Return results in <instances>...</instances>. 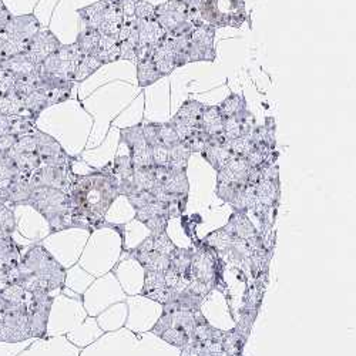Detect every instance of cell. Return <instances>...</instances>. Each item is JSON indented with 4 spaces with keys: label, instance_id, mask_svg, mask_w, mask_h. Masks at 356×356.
<instances>
[{
    "label": "cell",
    "instance_id": "cell-5",
    "mask_svg": "<svg viewBox=\"0 0 356 356\" xmlns=\"http://www.w3.org/2000/svg\"><path fill=\"white\" fill-rule=\"evenodd\" d=\"M250 170L251 167L244 157H234L217 171V195L232 209L248 186Z\"/></svg>",
    "mask_w": 356,
    "mask_h": 356
},
{
    "label": "cell",
    "instance_id": "cell-18",
    "mask_svg": "<svg viewBox=\"0 0 356 356\" xmlns=\"http://www.w3.org/2000/svg\"><path fill=\"white\" fill-rule=\"evenodd\" d=\"M108 6H110L108 0H100V2H96L90 6L79 9L77 13L81 17V20L84 22V27H90V29H96V31H99V27L103 22L104 12Z\"/></svg>",
    "mask_w": 356,
    "mask_h": 356
},
{
    "label": "cell",
    "instance_id": "cell-19",
    "mask_svg": "<svg viewBox=\"0 0 356 356\" xmlns=\"http://www.w3.org/2000/svg\"><path fill=\"white\" fill-rule=\"evenodd\" d=\"M191 257L193 248H180L177 247L170 259V268H172L177 274H180L184 280L190 282V271H191Z\"/></svg>",
    "mask_w": 356,
    "mask_h": 356
},
{
    "label": "cell",
    "instance_id": "cell-13",
    "mask_svg": "<svg viewBox=\"0 0 356 356\" xmlns=\"http://www.w3.org/2000/svg\"><path fill=\"white\" fill-rule=\"evenodd\" d=\"M204 106L205 104L193 99L184 102L183 106L175 113V115L171 118V123L178 126L195 127L201 130V115H202Z\"/></svg>",
    "mask_w": 356,
    "mask_h": 356
},
{
    "label": "cell",
    "instance_id": "cell-33",
    "mask_svg": "<svg viewBox=\"0 0 356 356\" xmlns=\"http://www.w3.org/2000/svg\"><path fill=\"white\" fill-rule=\"evenodd\" d=\"M152 159L154 165L160 167H167L168 159H170V148L163 145V144H156L152 147Z\"/></svg>",
    "mask_w": 356,
    "mask_h": 356
},
{
    "label": "cell",
    "instance_id": "cell-12",
    "mask_svg": "<svg viewBox=\"0 0 356 356\" xmlns=\"http://www.w3.org/2000/svg\"><path fill=\"white\" fill-rule=\"evenodd\" d=\"M224 231L229 235L235 236V238H240L243 241L251 243V244H262L264 240L252 221L248 218L247 213L234 211L224 227Z\"/></svg>",
    "mask_w": 356,
    "mask_h": 356
},
{
    "label": "cell",
    "instance_id": "cell-26",
    "mask_svg": "<svg viewBox=\"0 0 356 356\" xmlns=\"http://www.w3.org/2000/svg\"><path fill=\"white\" fill-rule=\"evenodd\" d=\"M0 114L3 115H26L22 99L12 90L8 95H0Z\"/></svg>",
    "mask_w": 356,
    "mask_h": 356
},
{
    "label": "cell",
    "instance_id": "cell-29",
    "mask_svg": "<svg viewBox=\"0 0 356 356\" xmlns=\"http://www.w3.org/2000/svg\"><path fill=\"white\" fill-rule=\"evenodd\" d=\"M227 145L235 157H247L254 150V143L251 140V136H243L235 140L227 141Z\"/></svg>",
    "mask_w": 356,
    "mask_h": 356
},
{
    "label": "cell",
    "instance_id": "cell-39",
    "mask_svg": "<svg viewBox=\"0 0 356 356\" xmlns=\"http://www.w3.org/2000/svg\"><path fill=\"white\" fill-rule=\"evenodd\" d=\"M110 3H117V2H120V0H108Z\"/></svg>",
    "mask_w": 356,
    "mask_h": 356
},
{
    "label": "cell",
    "instance_id": "cell-40",
    "mask_svg": "<svg viewBox=\"0 0 356 356\" xmlns=\"http://www.w3.org/2000/svg\"><path fill=\"white\" fill-rule=\"evenodd\" d=\"M221 356H224V355H221Z\"/></svg>",
    "mask_w": 356,
    "mask_h": 356
},
{
    "label": "cell",
    "instance_id": "cell-35",
    "mask_svg": "<svg viewBox=\"0 0 356 356\" xmlns=\"http://www.w3.org/2000/svg\"><path fill=\"white\" fill-rule=\"evenodd\" d=\"M159 124L160 123H145V124H143V133H144L145 141L150 147L160 143L159 141Z\"/></svg>",
    "mask_w": 356,
    "mask_h": 356
},
{
    "label": "cell",
    "instance_id": "cell-31",
    "mask_svg": "<svg viewBox=\"0 0 356 356\" xmlns=\"http://www.w3.org/2000/svg\"><path fill=\"white\" fill-rule=\"evenodd\" d=\"M221 352H214L198 342H190L181 348L180 356H221Z\"/></svg>",
    "mask_w": 356,
    "mask_h": 356
},
{
    "label": "cell",
    "instance_id": "cell-9",
    "mask_svg": "<svg viewBox=\"0 0 356 356\" xmlns=\"http://www.w3.org/2000/svg\"><path fill=\"white\" fill-rule=\"evenodd\" d=\"M136 220L144 224L152 231V234L164 232L167 231L168 222L171 220L170 207L167 202L153 200L152 202L144 205L143 209L136 210Z\"/></svg>",
    "mask_w": 356,
    "mask_h": 356
},
{
    "label": "cell",
    "instance_id": "cell-28",
    "mask_svg": "<svg viewBox=\"0 0 356 356\" xmlns=\"http://www.w3.org/2000/svg\"><path fill=\"white\" fill-rule=\"evenodd\" d=\"M111 165H113L111 171L118 178V181L127 180V178H131L134 174V165L130 156L117 157Z\"/></svg>",
    "mask_w": 356,
    "mask_h": 356
},
{
    "label": "cell",
    "instance_id": "cell-11",
    "mask_svg": "<svg viewBox=\"0 0 356 356\" xmlns=\"http://www.w3.org/2000/svg\"><path fill=\"white\" fill-rule=\"evenodd\" d=\"M62 43L58 40L51 31H39L35 38L31 40L26 50V56L31 58V62L35 65H40L44 58L60 49Z\"/></svg>",
    "mask_w": 356,
    "mask_h": 356
},
{
    "label": "cell",
    "instance_id": "cell-7",
    "mask_svg": "<svg viewBox=\"0 0 356 356\" xmlns=\"http://www.w3.org/2000/svg\"><path fill=\"white\" fill-rule=\"evenodd\" d=\"M188 0H168L156 6L154 19L171 38L188 36L194 31V24L187 17Z\"/></svg>",
    "mask_w": 356,
    "mask_h": 356
},
{
    "label": "cell",
    "instance_id": "cell-2",
    "mask_svg": "<svg viewBox=\"0 0 356 356\" xmlns=\"http://www.w3.org/2000/svg\"><path fill=\"white\" fill-rule=\"evenodd\" d=\"M202 318L201 309H187L171 301L163 305V314L153 325L152 332L165 343L181 349L193 341L194 331Z\"/></svg>",
    "mask_w": 356,
    "mask_h": 356
},
{
    "label": "cell",
    "instance_id": "cell-22",
    "mask_svg": "<svg viewBox=\"0 0 356 356\" xmlns=\"http://www.w3.org/2000/svg\"><path fill=\"white\" fill-rule=\"evenodd\" d=\"M190 157H191V153L180 141L170 148V159H168L167 168L170 171H187Z\"/></svg>",
    "mask_w": 356,
    "mask_h": 356
},
{
    "label": "cell",
    "instance_id": "cell-23",
    "mask_svg": "<svg viewBox=\"0 0 356 356\" xmlns=\"http://www.w3.org/2000/svg\"><path fill=\"white\" fill-rule=\"evenodd\" d=\"M100 67H103V65L97 60V58L95 56H90V54H84L80 62L76 67V72H74V77H73V81L74 83H81L84 80H87L90 76H93Z\"/></svg>",
    "mask_w": 356,
    "mask_h": 356
},
{
    "label": "cell",
    "instance_id": "cell-25",
    "mask_svg": "<svg viewBox=\"0 0 356 356\" xmlns=\"http://www.w3.org/2000/svg\"><path fill=\"white\" fill-rule=\"evenodd\" d=\"M216 31L217 29L210 24H202L195 27L194 31L190 33V40L198 46L207 47V49H216L214 40H216Z\"/></svg>",
    "mask_w": 356,
    "mask_h": 356
},
{
    "label": "cell",
    "instance_id": "cell-6",
    "mask_svg": "<svg viewBox=\"0 0 356 356\" xmlns=\"http://www.w3.org/2000/svg\"><path fill=\"white\" fill-rule=\"evenodd\" d=\"M188 281L172 268L165 271H144V284L141 295L148 300H153L161 305L168 304L175 296L184 291Z\"/></svg>",
    "mask_w": 356,
    "mask_h": 356
},
{
    "label": "cell",
    "instance_id": "cell-8",
    "mask_svg": "<svg viewBox=\"0 0 356 356\" xmlns=\"http://www.w3.org/2000/svg\"><path fill=\"white\" fill-rule=\"evenodd\" d=\"M118 143L127 145L134 168H147L154 165L152 159V147L145 141L141 123L120 129V140H118Z\"/></svg>",
    "mask_w": 356,
    "mask_h": 356
},
{
    "label": "cell",
    "instance_id": "cell-32",
    "mask_svg": "<svg viewBox=\"0 0 356 356\" xmlns=\"http://www.w3.org/2000/svg\"><path fill=\"white\" fill-rule=\"evenodd\" d=\"M156 16V6L147 0H137L134 17L137 20H150Z\"/></svg>",
    "mask_w": 356,
    "mask_h": 356
},
{
    "label": "cell",
    "instance_id": "cell-20",
    "mask_svg": "<svg viewBox=\"0 0 356 356\" xmlns=\"http://www.w3.org/2000/svg\"><path fill=\"white\" fill-rule=\"evenodd\" d=\"M137 80H138V86L140 87H148L154 84L156 81H159L161 77V74L157 72L154 62L152 60L150 57L141 58V60H137Z\"/></svg>",
    "mask_w": 356,
    "mask_h": 356
},
{
    "label": "cell",
    "instance_id": "cell-27",
    "mask_svg": "<svg viewBox=\"0 0 356 356\" xmlns=\"http://www.w3.org/2000/svg\"><path fill=\"white\" fill-rule=\"evenodd\" d=\"M220 106V111H221V115L224 118H228V117H234V115H238L241 114L243 111L247 110V103H245V99L241 96V95H229Z\"/></svg>",
    "mask_w": 356,
    "mask_h": 356
},
{
    "label": "cell",
    "instance_id": "cell-24",
    "mask_svg": "<svg viewBox=\"0 0 356 356\" xmlns=\"http://www.w3.org/2000/svg\"><path fill=\"white\" fill-rule=\"evenodd\" d=\"M100 32L96 31V29H90V27H84V31H81L77 36V40L74 42L80 51L83 54H90L93 56V53L96 51L97 46H99V40H100Z\"/></svg>",
    "mask_w": 356,
    "mask_h": 356
},
{
    "label": "cell",
    "instance_id": "cell-34",
    "mask_svg": "<svg viewBox=\"0 0 356 356\" xmlns=\"http://www.w3.org/2000/svg\"><path fill=\"white\" fill-rule=\"evenodd\" d=\"M222 117L221 115V111H220V106H204V110H202V115H201V129L207 124L213 123L214 120H217V118Z\"/></svg>",
    "mask_w": 356,
    "mask_h": 356
},
{
    "label": "cell",
    "instance_id": "cell-3",
    "mask_svg": "<svg viewBox=\"0 0 356 356\" xmlns=\"http://www.w3.org/2000/svg\"><path fill=\"white\" fill-rule=\"evenodd\" d=\"M193 248L190 282L187 285L193 292L205 296L222 282L224 262L218 251L205 241H197Z\"/></svg>",
    "mask_w": 356,
    "mask_h": 356
},
{
    "label": "cell",
    "instance_id": "cell-15",
    "mask_svg": "<svg viewBox=\"0 0 356 356\" xmlns=\"http://www.w3.org/2000/svg\"><path fill=\"white\" fill-rule=\"evenodd\" d=\"M164 191L174 198H184L188 197V178L187 171H170L165 177V180L160 184Z\"/></svg>",
    "mask_w": 356,
    "mask_h": 356
},
{
    "label": "cell",
    "instance_id": "cell-14",
    "mask_svg": "<svg viewBox=\"0 0 356 356\" xmlns=\"http://www.w3.org/2000/svg\"><path fill=\"white\" fill-rule=\"evenodd\" d=\"M167 32L156 19L138 20V46L137 47H154L167 38Z\"/></svg>",
    "mask_w": 356,
    "mask_h": 356
},
{
    "label": "cell",
    "instance_id": "cell-21",
    "mask_svg": "<svg viewBox=\"0 0 356 356\" xmlns=\"http://www.w3.org/2000/svg\"><path fill=\"white\" fill-rule=\"evenodd\" d=\"M22 104H23L26 115L35 118V120H38V117L40 115L42 111H44L47 107H50L46 95H43L39 90H35L29 96H26L24 99H22Z\"/></svg>",
    "mask_w": 356,
    "mask_h": 356
},
{
    "label": "cell",
    "instance_id": "cell-10",
    "mask_svg": "<svg viewBox=\"0 0 356 356\" xmlns=\"http://www.w3.org/2000/svg\"><path fill=\"white\" fill-rule=\"evenodd\" d=\"M39 31H42L39 19L33 13H29L23 16H12L3 33L27 50L29 43Z\"/></svg>",
    "mask_w": 356,
    "mask_h": 356
},
{
    "label": "cell",
    "instance_id": "cell-37",
    "mask_svg": "<svg viewBox=\"0 0 356 356\" xmlns=\"http://www.w3.org/2000/svg\"><path fill=\"white\" fill-rule=\"evenodd\" d=\"M114 5L118 8V10L122 12V15L124 16V19L134 17L137 0H120V2H117V3H114Z\"/></svg>",
    "mask_w": 356,
    "mask_h": 356
},
{
    "label": "cell",
    "instance_id": "cell-17",
    "mask_svg": "<svg viewBox=\"0 0 356 356\" xmlns=\"http://www.w3.org/2000/svg\"><path fill=\"white\" fill-rule=\"evenodd\" d=\"M207 163H210L214 170L222 168L229 160H232L235 156L225 144H214V145H207L204 150L200 153Z\"/></svg>",
    "mask_w": 356,
    "mask_h": 356
},
{
    "label": "cell",
    "instance_id": "cell-38",
    "mask_svg": "<svg viewBox=\"0 0 356 356\" xmlns=\"http://www.w3.org/2000/svg\"><path fill=\"white\" fill-rule=\"evenodd\" d=\"M10 19H12V13L5 6L3 0H0V32L5 31V27H6V24L9 23Z\"/></svg>",
    "mask_w": 356,
    "mask_h": 356
},
{
    "label": "cell",
    "instance_id": "cell-36",
    "mask_svg": "<svg viewBox=\"0 0 356 356\" xmlns=\"http://www.w3.org/2000/svg\"><path fill=\"white\" fill-rule=\"evenodd\" d=\"M118 49H120V60L136 62L137 50L129 42H118Z\"/></svg>",
    "mask_w": 356,
    "mask_h": 356
},
{
    "label": "cell",
    "instance_id": "cell-30",
    "mask_svg": "<svg viewBox=\"0 0 356 356\" xmlns=\"http://www.w3.org/2000/svg\"><path fill=\"white\" fill-rule=\"evenodd\" d=\"M159 141L160 144L171 148L172 145L180 143V137H178L174 126L170 123H160L159 124Z\"/></svg>",
    "mask_w": 356,
    "mask_h": 356
},
{
    "label": "cell",
    "instance_id": "cell-4",
    "mask_svg": "<svg viewBox=\"0 0 356 356\" xmlns=\"http://www.w3.org/2000/svg\"><path fill=\"white\" fill-rule=\"evenodd\" d=\"M177 245L171 241L167 231L150 234L136 248L129 251V257L136 259L144 271H165Z\"/></svg>",
    "mask_w": 356,
    "mask_h": 356
},
{
    "label": "cell",
    "instance_id": "cell-16",
    "mask_svg": "<svg viewBox=\"0 0 356 356\" xmlns=\"http://www.w3.org/2000/svg\"><path fill=\"white\" fill-rule=\"evenodd\" d=\"M93 56L104 66L120 60V49H118V36L102 35L99 46Z\"/></svg>",
    "mask_w": 356,
    "mask_h": 356
},
{
    "label": "cell",
    "instance_id": "cell-1",
    "mask_svg": "<svg viewBox=\"0 0 356 356\" xmlns=\"http://www.w3.org/2000/svg\"><path fill=\"white\" fill-rule=\"evenodd\" d=\"M73 227H113L104 218L111 204L120 195L118 178L108 167L87 175L72 174L69 188Z\"/></svg>",
    "mask_w": 356,
    "mask_h": 356
}]
</instances>
